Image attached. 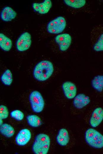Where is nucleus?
<instances>
[{
  "instance_id": "3",
  "label": "nucleus",
  "mask_w": 103,
  "mask_h": 154,
  "mask_svg": "<svg viewBox=\"0 0 103 154\" xmlns=\"http://www.w3.org/2000/svg\"><path fill=\"white\" fill-rule=\"evenodd\" d=\"M85 137L86 142L91 147L97 149L103 147V135L96 129L91 128L87 129Z\"/></svg>"
},
{
  "instance_id": "13",
  "label": "nucleus",
  "mask_w": 103,
  "mask_h": 154,
  "mask_svg": "<svg viewBox=\"0 0 103 154\" xmlns=\"http://www.w3.org/2000/svg\"><path fill=\"white\" fill-rule=\"evenodd\" d=\"M17 15L16 12L11 7L6 6L2 9L0 14V17L3 21L9 22L14 19Z\"/></svg>"
},
{
  "instance_id": "2",
  "label": "nucleus",
  "mask_w": 103,
  "mask_h": 154,
  "mask_svg": "<svg viewBox=\"0 0 103 154\" xmlns=\"http://www.w3.org/2000/svg\"><path fill=\"white\" fill-rule=\"evenodd\" d=\"M50 144V139L47 135L40 133L36 137L32 147V150L35 154H46Z\"/></svg>"
},
{
  "instance_id": "16",
  "label": "nucleus",
  "mask_w": 103,
  "mask_h": 154,
  "mask_svg": "<svg viewBox=\"0 0 103 154\" xmlns=\"http://www.w3.org/2000/svg\"><path fill=\"white\" fill-rule=\"evenodd\" d=\"M91 85L97 92H102L103 90V75L95 76L91 81Z\"/></svg>"
},
{
  "instance_id": "22",
  "label": "nucleus",
  "mask_w": 103,
  "mask_h": 154,
  "mask_svg": "<svg viewBox=\"0 0 103 154\" xmlns=\"http://www.w3.org/2000/svg\"><path fill=\"white\" fill-rule=\"evenodd\" d=\"M93 49L95 51H103V33L101 35L97 42L93 46Z\"/></svg>"
},
{
  "instance_id": "19",
  "label": "nucleus",
  "mask_w": 103,
  "mask_h": 154,
  "mask_svg": "<svg viewBox=\"0 0 103 154\" xmlns=\"http://www.w3.org/2000/svg\"><path fill=\"white\" fill-rule=\"evenodd\" d=\"M1 80L3 84L5 85H11L13 81L12 75L11 71L9 69L5 70L1 77Z\"/></svg>"
},
{
  "instance_id": "11",
  "label": "nucleus",
  "mask_w": 103,
  "mask_h": 154,
  "mask_svg": "<svg viewBox=\"0 0 103 154\" xmlns=\"http://www.w3.org/2000/svg\"><path fill=\"white\" fill-rule=\"evenodd\" d=\"M52 6V3L50 0H45L40 3H34L32 5L33 10L41 14L48 13Z\"/></svg>"
},
{
  "instance_id": "8",
  "label": "nucleus",
  "mask_w": 103,
  "mask_h": 154,
  "mask_svg": "<svg viewBox=\"0 0 103 154\" xmlns=\"http://www.w3.org/2000/svg\"><path fill=\"white\" fill-rule=\"evenodd\" d=\"M62 89L65 96L68 99H74L76 95V86L71 81H66L64 82L62 85Z\"/></svg>"
},
{
  "instance_id": "4",
  "label": "nucleus",
  "mask_w": 103,
  "mask_h": 154,
  "mask_svg": "<svg viewBox=\"0 0 103 154\" xmlns=\"http://www.w3.org/2000/svg\"><path fill=\"white\" fill-rule=\"evenodd\" d=\"M66 22L62 16L58 17L50 21L47 26V31L49 33L58 34L62 33L65 29Z\"/></svg>"
},
{
  "instance_id": "23",
  "label": "nucleus",
  "mask_w": 103,
  "mask_h": 154,
  "mask_svg": "<svg viewBox=\"0 0 103 154\" xmlns=\"http://www.w3.org/2000/svg\"><path fill=\"white\" fill-rule=\"evenodd\" d=\"M10 116L18 121H21L24 118V115L21 111L16 110L12 111L10 113Z\"/></svg>"
},
{
  "instance_id": "17",
  "label": "nucleus",
  "mask_w": 103,
  "mask_h": 154,
  "mask_svg": "<svg viewBox=\"0 0 103 154\" xmlns=\"http://www.w3.org/2000/svg\"><path fill=\"white\" fill-rule=\"evenodd\" d=\"M0 132L5 137L10 138L14 135L15 131L14 128L11 125L8 123H4L0 126Z\"/></svg>"
},
{
  "instance_id": "14",
  "label": "nucleus",
  "mask_w": 103,
  "mask_h": 154,
  "mask_svg": "<svg viewBox=\"0 0 103 154\" xmlns=\"http://www.w3.org/2000/svg\"><path fill=\"white\" fill-rule=\"evenodd\" d=\"M70 137L67 130L65 129H60L56 137V140L58 144L61 146H65L69 143Z\"/></svg>"
},
{
  "instance_id": "10",
  "label": "nucleus",
  "mask_w": 103,
  "mask_h": 154,
  "mask_svg": "<svg viewBox=\"0 0 103 154\" xmlns=\"http://www.w3.org/2000/svg\"><path fill=\"white\" fill-rule=\"evenodd\" d=\"M103 120V109L101 107L96 108L93 111L89 123L93 128L97 127Z\"/></svg>"
},
{
  "instance_id": "15",
  "label": "nucleus",
  "mask_w": 103,
  "mask_h": 154,
  "mask_svg": "<svg viewBox=\"0 0 103 154\" xmlns=\"http://www.w3.org/2000/svg\"><path fill=\"white\" fill-rule=\"evenodd\" d=\"M11 40L3 33H0V47L5 51H9L12 46Z\"/></svg>"
},
{
  "instance_id": "7",
  "label": "nucleus",
  "mask_w": 103,
  "mask_h": 154,
  "mask_svg": "<svg viewBox=\"0 0 103 154\" xmlns=\"http://www.w3.org/2000/svg\"><path fill=\"white\" fill-rule=\"evenodd\" d=\"M55 42L59 46V50L62 52L67 50L70 47L72 42V37L67 33L58 34L55 38Z\"/></svg>"
},
{
  "instance_id": "18",
  "label": "nucleus",
  "mask_w": 103,
  "mask_h": 154,
  "mask_svg": "<svg viewBox=\"0 0 103 154\" xmlns=\"http://www.w3.org/2000/svg\"><path fill=\"white\" fill-rule=\"evenodd\" d=\"M26 119L29 125L32 127H38L42 124L41 119L36 115H28L26 117Z\"/></svg>"
},
{
  "instance_id": "5",
  "label": "nucleus",
  "mask_w": 103,
  "mask_h": 154,
  "mask_svg": "<svg viewBox=\"0 0 103 154\" xmlns=\"http://www.w3.org/2000/svg\"><path fill=\"white\" fill-rule=\"evenodd\" d=\"M29 101L33 110L36 113H39L43 110L44 106V101L40 92L34 91L30 94Z\"/></svg>"
},
{
  "instance_id": "9",
  "label": "nucleus",
  "mask_w": 103,
  "mask_h": 154,
  "mask_svg": "<svg viewBox=\"0 0 103 154\" xmlns=\"http://www.w3.org/2000/svg\"><path fill=\"white\" fill-rule=\"evenodd\" d=\"M31 138V133L27 129L20 130L15 137V142L20 146H23L26 145L30 141Z\"/></svg>"
},
{
  "instance_id": "1",
  "label": "nucleus",
  "mask_w": 103,
  "mask_h": 154,
  "mask_svg": "<svg viewBox=\"0 0 103 154\" xmlns=\"http://www.w3.org/2000/svg\"><path fill=\"white\" fill-rule=\"evenodd\" d=\"M54 71L53 64L50 61L44 60L38 63L33 71L34 78L40 81H45L52 75Z\"/></svg>"
},
{
  "instance_id": "12",
  "label": "nucleus",
  "mask_w": 103,
  "mask_h": 154,
  "mask_svg": "<svg viewBox=\"0 0 103 154\" xmlns=\"http://www.w3.org/2000/svg\"><path fill=\"white\" fill-rule=\"evenodd\" d=\"M90 102V97L83 93L76 95L73 100L74 106L78 109H81L88 105Z\"/></svg>"
},
{
  "instance_id": "20",
  "label": "nucleus",
  "mask_w": 103,
  "mask_h": 154,
  "mask_svg": "<svg viewBox=\"0 0 103 154\" xmlns=\"http://www.w3.org/2000/svg\"><path fill=\"white\" fill-rule=\"evenodd\" d=\"M64 1L67 6L75 9L81 8L85 5V0H64Z\"/></svg>"
},
{
  "instance_id": "21",
  "label": "nucleus",
  "mask_w": 103,
  "mask_h": 154,
  "mask_svg": "<svg viewBox=\"0 0 103 154\" xmlns=\"http://www.w3.org/2000/svg\"><path fill=\"white\" fill-rule=\"evenodd\" d=\"M9 111L7 107L3 105L0 106V124H3V119L7 118L8 116Z\"/></svg>"
},
{
  "instance_id": "6",
  "label": "nucleus",
  "mask_w": 103,
  "mask_h": 154,
  "mask_svg": "<svg viewBox=\"0 0 103 154\" xmlns=\"http://www.w3.org/2000/svg\"><path fill=\"white\" fill-rule=\"evenodd\" d=\"M31 42L30 34L28 32H25L17 39L16 43V48L20 52L25 51L29 48Z\"/></svg>"
}]
</instances>
